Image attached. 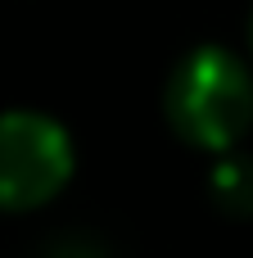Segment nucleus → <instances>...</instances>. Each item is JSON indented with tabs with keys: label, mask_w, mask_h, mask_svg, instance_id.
I'll return each mask as SVG.
<instances>
[{
	"label": "nucleus",
	"mask_w": 253,
	"mask_h": 258,
	"mask_svg": "<svg viewBox=\"0 0 253 258\" xmlns=\"http://www.w3.org/2000/svg\"><path fill=\"white\" fill-rule=\"evenodd\" d=\"M77 145L68 127L41 109L0 113V213H32L72 181Z\"/></svg>",
	"instance_id": "2"
},
{
	"label": "nucleus",
	"mask_w": 253,
	"mask_h": 258,
	"mask_svg": "<svg viewBox=\"0 0 253 258\" xmlns=\"http://www.w3.org/2000/svg\"><path fill=\"white\" fill-rule=\"evenodd\" d=\"M45 258H109V249L95 240H59Z\"/></svg>",
	"instance_id": "4"
},
{
	"label": "nucleus",
	"mask_w": 253,
	"mask_h": 258,
	"mask_svg": "<svg viewBox=\"0 0 253 258\" xmlns=\"http://www.w3.org/2000/svg\"><path fill=\"white\" fill-rule=\"evenodd\" d=\"M167 132L199 154H231L253 132V68L226 45L186 50L163 82Z\"/></svg>",
	"instance_id": "1"
},
{
	"label": "nucleus",
	"mask_w": 253,
	"mask_h": 258,
	"mask_svg": "<svg viewBox=\"0 0 253 258\" xmlns=\"http://www.w3.org/2000/svg\"><path fill=\"white\" fill-rule=\"evenodd\" d=\"M249 45H253V18H249Z\"/></svg>",
	"instance_id": "5"
},
{
	"label": "nucleus",
	"mask_w": 253,
	"mask_h": 258,
	"mask_svg": "<svg viewBox=\"0 0 253 258\" xmlns=\"http://www.w3.org/2000/svg\"><path fill=\"white\" fill-rule=\"evenodd\" d=\"M208 195L226 218H253V154H217L208 168Z\"/></svg>",
	"instance_id": "3"
}]
</instances>
